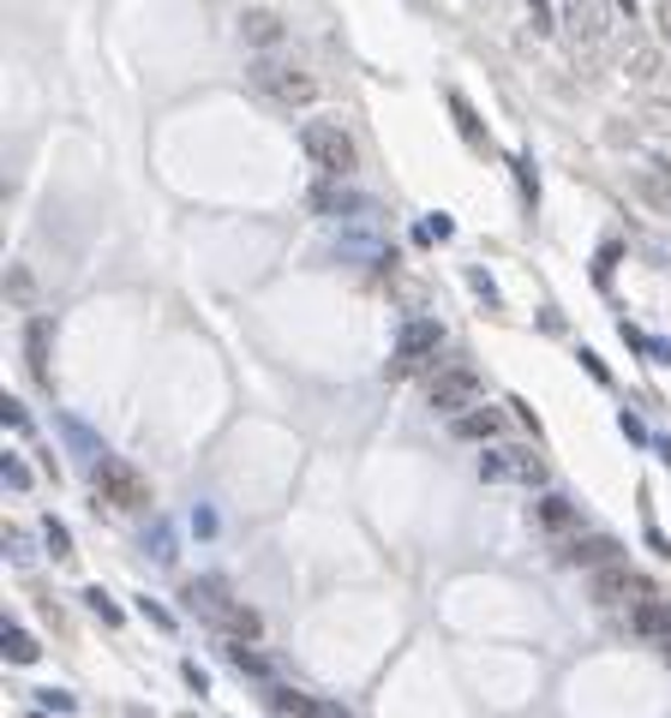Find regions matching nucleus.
Here are the masks:
<instances>
[{
	"instance_id": "f257e3e1",
	"label": "nucleus",
	"mask_w": 671,
	"mask_h": 718,
	"mask_svg": "<svg viewBox=\"0 0 671 718\" xmlns=\"http://www.w3.org/2000/svg\"><path fill=\"white\" fill-rule=\"evenodd\" d=\"M300 150L312 157V169L331 174V180H348L354 169H360V144H354L336 120H306L300 126Z\"/></svg>"
},
{
	"instance_id": "f03ea898",
	"label": "nucleus",
	"mask_w": 671,
	"mask_h": 718,
	"mask_svg": "<svg viewBox=\"0 0 671 718\" xmlns=\"http://www.w3.org/2000/svg\"><path fill=\"white\" fill-rule=\"evenodd\" d=\"M91 485H96V497H103L108 509H150V479L132 467V461H120V455L96 461Z\"/></svg>"
},
{
	"instance_id": "7ed1b4c3",
	"label": "nucleus",
	"mask_w": 671,
	"mask_h": 718,
	"mask_svg": "<svg viewBox=\"0 0 671 718\" xmlns=\"http://www.w3.org/2000/svg\"><path fill=\"white\" fill-rule=\"evenodd\" d=\"M246 79L258 84L270 102H288V108H294V102H312V96H319V84H312L306 72H300V67H282V60H270V55L252 60Z\"/></svg>"
},
{
	"instance_id": "20e7f679",
	"label": "nucleus",
	"mask_w": 671,
	"mask_h": 718,
	"mask_svg": "<svg viewBox=\"0 0 671 718\" xmlns=\"http://www.w3.org/2000/svg\"><path fill=\"white\" fill-rule=\"evenodd\" d=\"M438 348H444V329H438L432 317H414V324H402L396 359H390V378H408V371H420L426 359H438Z\"/></svg>"
},
{
	"instance_id": "39448f33",
	"label": "nucleus",
	"mask_w": 671,
	"mask_h": 718,
	"mask_svg": "<svg viewBox=\"0 0 671 718\" xmlns=\"http://www.w3.org/2000/svg\"><path fill=\"white\" fill-rule=\"evenodd\" d=\"M432 407L450 419H462L467 407H479V378L467 366H438L432 371Z\"/></svg>"
},
{
	"instance_id": "423d86ee",
	"label": "nucleus",
	"mask_w": 671,
	"mask_h": 718,
	"mask_svg": "<svg viewBox=\"0 0 671 718\" xmlns=\"http://www.w3.org/2000/svg\"><path fill=\"white\" fill-rule=\"evenodd\" d=\"M593 599H600V605H648L653 599V587L641 581L636 569H624V563H612V569H593Z\"/></svg>"
},
{
	"instance_id": "0eeeda50",
	"label": "nucleus",
	"mask_w": 671,
	"mask_h": 718,
	"mask_svg": "<svg viewBox=\"0 0 671 718\" xmlns=\"http://www.w3.org/2000/svg\"><path fill=\"white\" fill-rule=\"evenodd\" d=\"M564 24L576 43L600 48L605 43V0H564Z\"/></svg>"
},
{
	"instance_id": "6e6552de",
	"label": "nucleus",
	"mask_w": 671,
	"mask_h": 718,
	"mask_svg": "<svg viewBox=\"0 0 671 718\" xmlns=\"http://www.w3.org/2000/svg\"><path fill=\"white\" fill-rule=\"evenodd\" d=\"M479 479H522V485H540V479H546V467H540L534 455H510V449H498V455L479 461Z\"/></svg>"
},
{
	"instance_id": "1a4fd4ad",
	"label": "nucleus",
	"mask_w": 671,
	"mask_h": 718,
	"mask_svg": "<svg viewBox=\"0 0 671 718\" xmlns=\"http://www.w3.org/2000/svg\"><path fill=\"white\" fill-rule=\"evenodd\" d=\"M617 551L624 545H617L612 533H588V538H576V545L564 551V563H576V569H612V563H624Z\"/></svg>"
},
{
	"instance_id": "9d476101",
	"label": "nucleus",
	"mask_w": 671,
	"mask_h": 718,
	"mask_svg": "<svg viewBox=\"0 0 671 718\" xmlns=\"http://www.w3.org/2000/svg\"><path fill=\"white\" fill-rule=\"evenodd\" d=\"M240 43L246 48H276L282 43V19H276L270 7H246L240 12Z\"/></svg>"
},
{
	"instance_id": "9b49d317",
	"label": "nucleus",
	"mask_w": 671,
	"mask_h": 718,
	"mask_svg": "<svg viewBox=\"0 0 671 718\" xmlns=\"http://www.w3.org/2000/svg\"><path fill=\"white\" fill-rule=\"evenodd\" d=\"M48 336H55L48 317H31V324H24V366H31L36 383H48Z\"/></svg>"
},
{
	"instance_id": "f8f14e48",
	"label": "nucleus",
	"mask_w": 671,
	"mask_h": 718,
	"mask_svg": "<svg viewBox=\"0 0 671 718\" xmlns=\"http://www.w3.org/2000/svg\"><path fill=\"white\" fill-rule=\"evenodd\" d=\"M504 431V414L498 407H467L462 419H455V438H467V443H491Z\"/></svg>"
},
{
	"instance_id": "ddd939ff",
	"label": "nucleus",
	"mask_w": 671,
	"mask_h": 718,
	"mask_svg": "<svg viewBox=\"0 0 671 718\" xmlns=\"http://www.w3.org/2000/svg\"><path fill=\"white\" fill-rule=\"evenodd\" d=\"M636 628L641 635H653V640H671V605L660 593H653L648 605H636Z\"/></svg>"
},
{
	"instance_id": "4468645a",
	"label": "nucleus",
	"mask_w": 671,
	"mask_h": 718,
	"mask_svg": "<svg viewBox=\"0 0 671 718\" xmlns=\"http://www.w3.org/2000/svg\"><path fill=\"white\" fill-rule=\"evenodd\" d=\"M276 713L282 718H331V707H319L312 695H276Z\"/></svg>"
},
{
	"instance_id": "2eb2a0df",
	"label": "nucleus",
	"mask_w": 671,
	"mask_h": 718,
	"mask_svg": "<svg viewBox=\"0 0 671 718\" xmlns=\"http://www.w3.org/2000/svg\"><path fill=\"white\" fill-rule=\"evenodd\" d=\"M534 521H540V528H569L576 516H569L564 497H540V503H534Z\"/></svg>"
},
{
	"instance_id": "dca6fc26",
	"label": "nucleus",
	"mask_w": 671,
	"mask_h": 718,
	"mask_svg": "<svg viewBox=\"0 0 671 718\" xmlns=\"http://www.w3.org/2000/svg\"><path fill=\"white\" fill-rule=\"evenodd\" d=\"M36 652H43V647H36L24 628H7V659H12V664H36Z\"/></svg>"
},
{
	"instance_id": "f3484780",
	"label": "nucleus",
	"mask_w": 671,
	"mask_h": 718,
	"mask_svg": "<svg viewBox=\"0 0 671 718\" xmlns=\"http://www.w3.org/2000/svg\"><path fill=\"white\" fill-rule=\"evenodd\" d=\"M43 533H48V551H55V557H72V533L60 528V521H48Z\"/></svg>"
},
{
	"instance_id": "a211bd4d",
	"label": "nucleus",
	"mask_w": 671,
	"mask_h": 718,
	"mask_svg": "<svg viewBox=\"0 0 671 718\" xmlns=\"http://www.w3.org/2000/svg\"><path fill=\"white\" fill-rule=\"evenodd\" d=\"M450 108H455V120H462V132H467V138H479V120H474V108H467L462 96H450Z\"/></svg>"
},
{
	"instance_id": "6ab92c4d",
	"label": "nucleus",
	"mask_w": 671,
	"mask_h": 718,
	"mask_svg": "<svg viewBox=\"0 0 671 718\" xmlns=\"http://www.w3.org/2000/svg\"><path fill=\"white\" fill-rule=\"evenodd\" d=\"M84 599H91V611H96V617H103V623H120V611L108 605V593H103V587H96V593H84Z\"/></svg>"
},
{
	"instance_id": "aec40b11",
	"label": "nucleus",
	"mask_w": 671,
	"mask_h": 718,
	"mask_svg": "<svg viewBox=\"0 0 671 718\" xmlns=\"http://www.w3.org/2000/svg\"><path fill=\"white\" fill-rule=\"evenodd\" d=\"M12 300H19V305L31 300V276H24V269H12Z\"/></svg>"
},
{
	"instance_id": "412c9836",
	"label": "nucleus",
	"mask_w": 671,
	"mask_h": 718,
	"mask_svg": "<svg viewBox=\"0 0 671 718\" xmlns=\"http://www.w3.org/2000/svg\"><path fill=\"white\" fill-rule=\"evenodd\" d=\"M660 36L671 43V0H660Z\"/></svg>"
},
{
	"instance_id": "4be33fe9",
	"label": "nucleus",
	"mask_w": 671,
	"mask_h": 718,
	"mask_svg": "<svg viewBox=\"0 0 671 718\" xmlns=\"http://www.w3.org/2000/svg\"><path fill=\"white\" fill-rule=\"evenodd\" d=\"M666 664H671V640H666Z\"/></svg>"
}]
</instances>
